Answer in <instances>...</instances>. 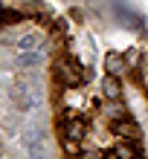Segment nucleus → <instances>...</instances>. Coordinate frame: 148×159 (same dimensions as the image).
Here are the masks:
<instances>
[{
	"label": "nucleus",
	"instance_id": "obj_9",
	"mask_svg": "<svg viewBox=\"0 0 148 159\" xmlns=\"http://www.w3.org/2000/svg\"><path fill=\"white\" fill-rule=\"evenodd\" d=\"M107 113H110V119H113V121H116V119H125V107L119 104V98L113 101V104H110V110H107Z\"/></svg>",
	"mask_w": 148,
	"mask_h": 159
},
{
	"label": "nucleus",
	"instance_id": "obj_6",
	"mask_svg": "<svg viewBox=\"0 0 148 159\" xmlns=\"http://www.w3.org/2000/svg\"><path fill=\"white\" fill-rule=\"evenodd\" d=\"M125 61H128V58H122L119 52H107V55H105V67H107V72H113V75L125 72Z\"/></svg>",
	"mask_w": 148,
	"mask_h": 159
},
{
	"label": "nucleus",
	"instance_id": "obj_2",
	"mask_svg": "<svg viewBox=\"0 0 148 159\" xmlns=\"http://www.w3.org/2000/svg\"><path fill=\"white\" fill-rule=\"evenodd\" d=\"M44 64V52L41 49H23L21 55H17L15 67H23V70H32V67H41Z\"/></svg>",
	"mask_w": 148,
	"mask_h": 159
},
{
	"label": "nucleus",
	"instance_id": "obj_1",
	"mask_svg": "<svg viewBox=\"0 0 148 159\" xmlns=\"http://www.w3.org/2000/svg\"><path fill=\"white\" fill-rule=\"evenodd\" d=\"M55 78H58L64 87H76V84L81 81V70H79L73 61L58 58V61H55Z\"/></svg>",
	"mask_w": 148,
	"mask_h": 159
},
{
	"label": "nucleus",
	"instance_id": "obj_7",
	"mask_svg": "<svg viewBox=\"0 0 148 159\" xmlns=\"http://www.w3.org/2000/svg\"><path fill=\"white\" fill-rule=\"evenodd\" d=\"M38 43H41V35H35V32H29V35H23L21 41H17V49H38Z\"/></svg>",
	"mask_w": 148,
	"mask_h": 159
},
{
	"label": "nucleus",
	"instance_id": "obj_5",
	"mask_svg": "<svg viewBox=\"0 0 148 159\" xmlns=\"http://www.w3.org/2000/svg\"><path fill=\"white\" fill-rule=\"evenodd\" d=\"M64 136L67 139H84V121L76 119V116H70L67 125H64Z\"/></svg>",
	"mask_w": 148,
	"mask_h": 159
},
{
	"label": "nucleus",
	"instance_id": "obj_8",
	"mask_svg": "<svg viewBox=\"0 0 148 159\" xmlns=\"http://www.w3.org/2000/svg\"><path fill=\"white\" fill-rule=\"evenodd\" d=\"M21 20V12H12V9H6V12H0V23H6V26H12Z\"/></svg>",
	"mask_w": 148,
	"mask_h": 159
},
{
	"label": "nucleus",
	"instance_id": "obj_4",
	"mask_svg": "<svg viewBox=\"0 0 148 159\" xmlns=\"http://www.w3.org/2000/svg\"><path fill=\"white\" fill-rule=\"evenodd\" d=\"M102 93H105L107 101H116L119 96H122V87H119V81H116L113 72H107V75H105V81H102Z\"/></svg>",
	"mask_w": 148,
	"mask_h": 159
},
{
	"label": "nucleus",
	"instance_id": "obj_3",
	"mask_svg": "<svg viewBox=\"0 0 148 159\" xmlns=\"http://www.w3.org/2000/svg\"><path fill=\"white\" fill-rule=\"evenodd\" d=\"M113 133L119 139H131V142H136V139H140V127H136L134 121H128V119H116L113 121Z\"/></svg>",
	"mask_w": 148,
	"mask_h": 159
},
{
	"label": "nucleus",
	"instance_id": "obj_11",
	"mask_svg": "<svg viewBox=\"0 0 148 159\" xmlns=\"http://www.w3.org/2000/svg\"><path fill=\"white\" fill-rule=\"evenodd\" d=\"M41 136H44L41 127H29V130H26V142H35V139H41Z\"/></svg>",
	"mask_w": 148,
	"mask_h": 159
},
{
	"label": "nucleus",
	"instance_id": "obj_10",
	"mask_svg": "<svg viewBox=\"0 0 148 159\" xmlns=\"http://www.w3.org/2000/svg\"><path fill=\"white\" fill-rule=\"evenodd\" d=\"M113 153H116V156H125V159H131V156L136 153V148H134V145H119Z\"/></svg>",
	"mask_w": 148,
	"mask_h": 159
}]
</instances>
